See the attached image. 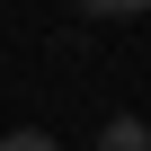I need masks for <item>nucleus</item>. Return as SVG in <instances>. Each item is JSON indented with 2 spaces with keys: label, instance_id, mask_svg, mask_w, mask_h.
Masks as SVG:
<instances>
[{
  "label": "nucleus",
  "instance_id": "1",
  "mask_svg": "<svg viewBox=\"0 0 151 151\" xmlns=\"http://www.w3.org/2000/svg\"><path fill=\"white\" fill-rule=\"evenodd\" d=\"M98 151H151V124L142 116H107L98 124Z\"/></svg>",
  "mask_w": 151,
  "mask_h": 151
},
{
  "label": "nucleus",
  "instance_id": "2",
  "mask_svg": "<svg viewBox=\"0 0 151 151\" xmlns=\"http://www.w3.org/2000/svg\"><path fill=\"white\" fill-rule=\"evenodd\" d=\"M0 151H62L53 133H36V124H18V133H0Z\"/></svg>",
  "mask_w": 151,
  "mask_h": 151
}]
</instances>
